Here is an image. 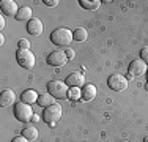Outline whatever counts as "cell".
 <instances>
[{"mask_svg": "<svg viewBox=\"0 0 148 142\" xmlns=\"http://www.w3.org/2000/svg\"><path fill=\"white\" fill-rule=\"evenodd\" d=\"M96 87H95L93 84H85L82 87V90H80V99H84V101H91V99L96 98Z\"/></svg>", "mask_w": 148, "mask_h": 142, "instance_id": "obj_13", "label": "cell"}, {"mask_svg": "<svg viewBox=\"0 0 148 142\" xmlns=\"http://www.w3.org/2000/svg\"><path fill=\"white\" fill-rule=\"evenodd\" d=\"M0 28H5V17L0 16Z\"/></svg>", "mask_w": 148, "mask_h": 142, "instance_id": "obj_26", "label": "cell"}, {"mask_svg": "<svg viewBox=\"0 0 148 142\" xmlns=\"http://www.w3.org/2000/svg\"><path fill=\"white\" fill-rule=\"evenodd\" d=\"M14 101H16V95L11 88H6V90L2 92V95H0V106L2 108H8V106L14 104Z\"/></svg>", "mask_w": 148, "mask_h": 142, "instance_id": "obj_12", "label": "cell"}, {"mask_svg": "<svg viewBox=\"0 0 148 142\" xmlns=\"http://www.w3.org/2000/svg\"><path fill=\"white\" fill-rule=\"evenodd\" d=\"M60 117H62V106L60 104L49 106V108H46L44 112H43V120L46 123H49L51 126H54L55 123L58 122Z\"/></svg>", "mask_w": 148, "mask_h": 142, "instance_id": "obj_5", "label": "cell"}, {"mask_svg": "<svg viewBox=\"0 0 148 142\" xmlns=\"http://www.w3.org/2000/svg\"><path fill=\"white\" fill-rule=\"evenodd\" d=\"M80 6L85 10H90V11H93V10H98V6L101 5V2H98V0H79Z\"/></svg>", "mask_w": 148, "mask_h": 142, "instance_id": "obj_19", "label": "cell"}, {"mask_svg": "<svg viewBox=\"0 0 148 142\" xmlns=\"http://www.w3.org/2000/svg\"><path fill=\"white\" fill-rule=\"evenodd\" d=\"M68 98H69V99H77V98H80V90H79V88H71V90L68 92Z\"/></svg>", "mask_w": 148, "mask_h": 142, "instance_id": "obj_20", "label": "cell"}, {"mask_svg": "<svg viewBox=\"0 0 148 142\" xmlns=\"http://www.w3.org/2000/svg\"><path fill=\"white\" fill-rule=\"evenodd\" d=\"M143 142H148V136H145V137H143Z\"/></svg>", "mask_w": 148, "mask_h": 142, "instance_id": "obj_29", "label": "cell"}, {"mask_svg": "<svg viewBox=\"0 0 148 142\" xmlns=\"http://www.w3.org/2000/svg\"><path fill=\"white\" fill-rule=\"evenodd\" d=\"M14 117L22 123H29L35 117L33 115V109H32L30 104H25V103L21 101L19 104H14Z\"/></svg>", "mask_w": 148, "mask_h": 142, "instance_id": "obj_4", "label": "cell"}, {"mask_svg": "<svg viewBox=\"0 0 148 142\" xmlns=\"http://www.w3.org/2000/svg\"><path fill=\"white\" fill-rule=\"evenodd\" d=\"M16 19L17 21H29L32 19V8L30 6H22V8H19V11L16 14Z\"/></svg>", "mask_w": 148, "mask_h": 142, "instance_id": "obj_17", "label": "cell"}, {"mask_svg": "<svg viewBox=\"0 0 148 142\" xmlns=\"http://www.w3.org/2000/svg\"><path fill=\"white\" fill-rule=\"evenodd\" d=\"M140 60H143V62L148 65V46L142 48V51H140Z\"/></svg>", "mask_w": 148, "mask_h": 142, "instance_id": "obj_22", "label": "cell"}, {"mask_svg": "<svg viewBox=\"0 0 148 142\" xmlns=\"http://www.w3.org/2000/svg\"><path fill=\"white\" fill-rule=\"evenodd\" d=\"M128 71H129V74H132V76H142V74L147 73V63L143 62V60H140V59H136V60H132V62L129 63Z\"/></svg>", "mask_w": 148, "mask_h": 142, "instance_id": "obj_8", "label": "cell"}, {"mask_svg": "<svg viewBox=\"0 0 148 142\" xmlns=\"http://www.w3.org/2000/svg\"><path fill=\"white\" fill-rule=\"evenodd\" d=\"M3 43H5V37H3V35H0V44H3Z\"/></svg>", "mask_w": 148, "mask_h": 142, "instance_id": "obj_27", "label": "cell"}, {"mask_svg": "<svg viewBox=\"0 0 148 142\" xmlns=\"http://www.w3.org/2000/svg\"><path fill=\"white\" fill-rule=\"evenodd\" d=\"M65 82L71 88H80V87L85 85V77H84L82 73H71L68 77H66Z\"/></svg>", "mask_w": 148, "mask_h": 142, "instance_id": "obj_9", "label": "cell"}, {"mask_svg": "<svg viewBox=\"0 0 148 142\" xmlns=\"http://www.w3.org/2000/svg\"><path fill=\"white\" fill-rule=\"evenodd\" d=\"M22 136L25 137V139H29V141H35L38 137V130L33 125H27L22 130Z\"/></svg>", "mask_w": 148, "mask_h": 142, "instance_id": "obj_16", "label": "cell"}, {"mask_svg": "<svg viewBox=\"0 0 148 142\" xmlns=\"http://www.w3.org/2000/svg\"><path fill=\"white\" fill-rule=\"evenodd\" d=\"M73 32L69 28H65V27H60V28H55L54 32L51 33V41L54 43L55 46L58 48H66L73 43Z\"/></svg>", "mask_w": 148, "mask_h": 142, "instance_id": "obj_1", "label": "cell"}, {"mask_svg": "<svg viewBox=\"0 0 148 142\" xmlns=\"http://www.w3.org/2000/svg\"><path fill=\"white\" fill-rule=\"evenodd\" d=\"M107 85L114 92H123L128 88V79L125 76H121V74H112L107 79Z\"/></svg>", "mask_w": 148, "mask_h": 142, "instance_id": "obj_6", "label": "cell"}, {"mask_svg": "<svg viewBox=\"0 0 148 142\" xmlns=\"http://www.w3.org/2000/svg\"><path fill=\"white\" fill-rule=\"evenodd\" d=\"M16 60H17V63H19V66H22V68H25V70H32L35 66V62H36L35 54L30 49H17Z\"/></svg>", "mask_w": 148, "mask_h": 142, "instance_id": "obj_3", "label": "cell"}, {"mask_svg": "<svg viewBox=\"0 0 148 142\" xmlns=\"http://www.w3.org/2000/svg\"><path fill=\"white\" fill-rule=\"evenodd\" d=\"M73 38H74V41H85L87 38H88V32L85 30L84 27H77V28H74V32H73Z\"/></svg>", "mask_w": 148, "mask_h": 142, "instance_id": "obj_18", "label": "cell"}, {"mask_svg": "<svg viewBox=\"0 0 148 142\" xmlns=\"http://www.w3.org/2000/svg\"><path fill=\"white\" fill-rule=\"evenodd\" d=\"M17 48L19 49H30V41L25 40V38H22V40L17 41Z\"/></svg>", "mask_w": 148, "mask_h": 142, "instance_id": "obj_21", "label": "cell"}, {"mask_svg": "<svg viewBox=\"0 0 148 142\" xmlns=\"http://www.w3.org/2000/svg\"><path fill=\"white\" fill-rule=\"evenodd\" d=\"M65 54H66V57H68V59H74L76 52H74L73 49H66V51H65Z\"/></svg>", "mask_w": 148, "mask_h": 142, "instance_id": "obj_24", "label": "cell"}, {"mask_svg": "<svg viewBox=\"0 0 148 142\" xmlns=\"http://www.w3.org/2000/svg\"><path fill=\"white\" fill-rule=\"evenodd\" d=\"M121 142H129V141H121Z\"/></svg>", "mask_w": 148, "mask_h": 142, "instance_id": "obj_30", "label": "cell"}, {"mask_svg": "<svg viewBox=\"0 0 148 142\" xmlns=\"http://www.w3.org/2000/svg\"><path fill=\"white\" fill-rule=\"evenodd\" d=\"M11 142H29V139H25L24 136H17V137H14Z\"/></svg>", "mask_w": 148, "mask_h": 142, "instance_id": "obj_25", "label": "cell"}, {"mask_svg": "<svg viewBox=\"0 0 148 142\" xmlns=\"http://www.w3.org/2000/svg\"><path fill=\"white\" fill-rule=\"evenodd\" d=\"M66 62H68V57L65 51H54L47 55V65L51 66H63Z\"/></svg>", "mask_w": 148, "mask_h": 142, "instance_id": "obj_7", "label": "cell"}, {"mask_svg": "<svg viewBox=\"0 0 148 142\" xmlns=\"http://www.w3.org/2000/svg\"><path fill=\"white\" fill-rule=\"evenodd\" d=\"M44 3L47 6H57L58 5V0H44Z\"/></svg>", "mask_w": 148, "mask_h": 142, "instance_id": "obj_23", "label": "cell"}, {"mask_svg": "<svg viewBox=\"0 0 148 142\" xmlns=\"http://www.w3.org/2000/svg\"><path fill=\"white\" fill-rule=\"evenodd\" d=\"M38 92L33 90V88H29V90L22 92V95H21V101L25 103V104H35V103L38 101Z\"/></svg>", "mask_w": 148, "mask_h": 142, "instance_id": "obj_14", "label": "cell"}, {"mask_svg": "<svg viewBox=\"0 0 148 142\" xmlns=\"http://www.w3.org/2000/svg\"><path fill=\"white\" fill-rule=\"evenodd\" d=\"M68 84L62 82V81H51L47 82V93H51L54 98L65 99L68 98Z\"/></svg>", "mask_w": 148, "mask_h": 142, "instance_id": "obj_2", "label": "cell"}, {"mask_svg": "<svg viewBox=\"0 0 148 142\" xmlns=\"http://www.w3.org/2000/svg\"><path fill=\"white\" fill-rule=\"evenodd\" d=\"M0 10H2V13L5 16H14V17H16L17 11H19L17 3L13 2V0H2L0 2Z\"/></svg>", "mask_w": 148, "mask_h": 142, "instance_id": "obj_10", "label": "cell"}, {"mask_svg": "<svg viewBox=\"0 0 148 142\" xmlns=\"http://www.w3.org/2000/svg\"><path fill=\"white\" fill-rule=\"evenodd\" d=\"M27 32L33 37H38V35L43 33V22H41L38 17H32V19L27 22Z\"/></svg>", "mask_w": 148, "mask_h": 142, "instance_id": "obj_11", "label": "cell"}, {"mask_svg": "<svg viewBox=\"0 0 148 142\" xmlns=\"http://www.w3.org/2000/svg\"><path fill=\"white\" fill-rule=\"evenodd\" d=\"M125 77H126V79H128V81H129V79H132V77H134V76H132V74H129V73H128V74H126V76H125Z\"/></svg>", "mask_w": 148, "mask_h": 142, "instance_id": "obj_28", "label": "cell"}, {"mask_svg": "<svg viewBox=\"0 0 148 142\" xmlns=\"http://www.w3.org/2000/svg\"><path fill=\"white\" fill-rule=\"evenodd\" d=\"M36 104L46 109V108H49V106L55 104V101H54V97H52L51 93H43V95H40V97H38Z\"/></svg>", "mask_w": 148, "mask_h": 142, "instance_id": "obj_15", "label": "cell"}]
</instances>
